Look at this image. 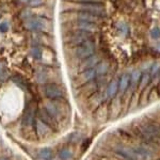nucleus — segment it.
Segmentation results:
<instances>
[{
	"label": "nucleus",
	"mask_w": 160,
	"mask_h": 160,
	"mask_svg": "<svg viewBox=\"0 0 160 160\" xmlns=\"http://www.w3.org/2000/svg\"><path fill=\"white\" fill-rule=\"evenodd\" d=\"M64 12L66 11H82L89 12L99 17H105L106 12L102 3H91V2H75L68 1L64 2L62 6Z\"/></svg>",
	"instance_id": "f257e3e1"
},
{
	"label": "nucleus",
	"mask_w": 160,
	"mask_h": 160,
	"mask_svg": "<svg viewBox=\"0 0 160 160\" xmlns=\"http://www.w3.org/2000/svg\"><path fill=\"white\" fill-rule=\"evenodd\" d=\"M137 130L138 135L148 143H157L160 140V126L156 123H142Z\"/></svg>",
	"instance_id": "f03ea898"
},
{
	"label": "nucleus",
	"mask_w": 160,
	"mask_h": 160,
	"mask_svg": "<svg viewBox=\"0 0 160 160\" xmlns=\"http://www.w3.org/2000/svg\"><path fill=\"white\" fill-rule=\"evenodd\" d=\"M90 40H93V33L80 30H71L64 37V42L69 47H76V46Z\"/></svg>",
	"instance_id": "7ed1b4c3"
},
{
	"label": "nucleus",
	"mask_w": 160,
	"mask_h": 160,
	"mask_svg": "<svg viewBox=\"0 0 160 160\" xmlns=\"http://www.w3.org/2000/svg\"><path fill=\"white\" fill-rule=\"evenodd\" d=\"M73 55L75 58L79 59V60H83V59L88 58V57L92 56L95 53L96 50V46L93 40L87 41V42L80 44V45L73 47Z\"/></svg>",
	"instance_id": "20e7f679"
},
{
	"label": "nucleus",
	"mask_w": 160,
	"mask_h": 160,
	"mask_svg": "<svg viewBox=\"0 0 160 160\" xmlns=\"http://www.w3.org/2000/svg\"><path fill=\"white\" fill-rule=\"evenodd\" d=\"M71 30H80V31H87V32L95 33L98 31V26L95 22H84V20H73L71 22Z\"/></svg>",
	"instance_id": "39448f33"
},
{
	"label": "nucleus",
	"mask_w": 160,
	"mask_h": 160,
	"mask_svg": "<svg viewBox=\"0 0 160 160\" xmlns=\"http://www.w3.org/2000/svg\"><path fill=\"white\" fill-rule=\"evenodd\" d=\"M44 92L45 95L50 99H61L63 98L64 93L62 91V89L59 86H57L55 83H48L46 84L44 88Z\"/></svg>",
	"instance_id": "423d86ee"
},
{
	"label": "nucleus",
	"mask_w": 160,
	"mask_h": 160,
	"mask_svg": "<svg viewBox=\"0 0 160 160\" xmlns=\"http://www.w3.org/2000/svg\"><path fill=\"white\" fill-rule=\"evenodd\" d=\"M99 62H100V56L94 53V55L88 57V58L83 59V60L81 61V63L79 64V71L83 72V71H86V69L95 68Z\"/></svg>",
	"instance_id": "0eeeda50"
},
{
	"label": "nucleus",
	"mask_w": 160,
	"mask_h": 160,
	"mask_svg": "<svg viewBox=\"0 0 160 160\" xmlns=\"http://www.w3.org/2000/svg\"><path fill=\"white\" fill-rule=\"evenodd\" d=\"M95 77H97L96 69H95V68L86 69V71H83V72H80V75L78 77V82H79V84L88 83V82L94 80Z\"/></svg>",
	"instance_id": "6e6552de"
},
{
	"label": "nucleus",
	"mask_w": 160,
	"mask_h": 160,
	"mask_svg": "<svg viewBox=\"0 0 160 160\" xmlns=\"http://www.w3.org/2000/svg\"><path fill=\"white\" fill-rule=\"evenodd\" d=\"M45 110L55 120H59L62 117V112L60 110V107L56 104L55 102H49L45 105Z\"/></svg>",
	"instance_id": "1a4fd4ad"
},
{
	"label": "nucleus",
	"mask_w": 160,
	"mask_h": 160,
	"mask_svg": "<svg viewBox=\"0 0 160 160\" xmlns=\"http://www.w3.org/2000/svg\"><path fill=\"white\" fill-rule=\"evenodd\" d=\"M118 91V80L114 79L109 83L107 90H106V98H112L117 95Z\"/></svg>",
	"instance_id": "9d476101"
},
{
	"label": "nucleus",
	"mask_w": 160,
	"mask_h": 160,
	"mask_svg": "<svg viewBox=\"0 0 160 160\" xmlns=\"http://www.w3.org/2000/svg\"><path fill=\"white\" fill-rule=\"evenodd\" d=\"M115 153L128 160H136L137 159V156H136V154L133 153L132 149H128L126 148H118L115 149Z\"/></svg>",
	"instance_id": "9b49d317"
},
{
	"label": "nucleus",
	"mask_w": 160,
	"mask_h": 160,
	"mask_svg": "<svg viewBox=\"0 0 160 160\" xmlns=\"http://www.w3.org/2000/svg\"><path fill=\"white\" fill-rule=\"evenodd\" d=\"M35 127H37V131H38V136H41V137H45L50 132V127L45 122H43L42 120L37 121Z\"/></svg>",
	"instance_id": "f8f14e48"
},
{
	"label": "nucleus",
	"mask_w": 160,
	"mask_h": 160,
	"mask_svg": "<svg viewBox=\"0 0 160 160\" xmlns=\"http://www.w3.org/2000/svg\"><path fill=\"white\" fill-rule=\"evenodd\" d=\"M130 86V75L124 74L122 77L118 80V90L121 93H125L126 90L128 89V87Z\"/></svg>",
	"instance_id": "ddd939ff"
},
{
	"label": "nucleus",
	"mask_w": 160,
	"mask_h": 160,
	"mask_svg": "<svg viewBox=\"0 0 160 160\" xmlns=\"http://www.w3.org/2000/svg\"><path fill=\"white\" fill-rule=\"evenodd\" d=\"M41 120H42L43 122H45L48 126H49V127H53V126L56 125L55 118L51 117V115L45 109L41 111Z\"/></svg>",
	"instance_id": "4468645a"
},
{
	"label": "nucleus",
	"mask_w": 160,
	"mask_h": 160,
	"mask_svg": "<svg viewBox=\"0 0 160 160\" xmlns=\"http://www.w3.org/2000/svg\"><path fill=\"white\" fill-rule=\"evenodd\" d=\"M38 160H51L52 158V151L48 148L40 149L38 154Z\"/></svg>",
	"instance_id": "2eb2a0df"
},
{
	"label": "nucleus",
	"mask_w": 160,
	"mask_h": 160,
	"mask_svg": "<svg viewBox=\"0 0 160 160\" xmlns=\"http://www.w3.org/2000/svg\"><path fill=\"white\" fill-rule=\"evenodd\" d=\"M133 153L136 154V156L139 157H143V158H148L151 156V152L148 148H145V146H136L132 149Z\"/></svg>",
	"instance_id": "dca6fc26"
},
{
	"label": "nucleus",
	"mask_w": 160,
	"mask_h": 160,
	"mask_svg": "<svg viewBox=\"0 0 160 160\" xmlns=\"http://www.w3.org/2000/svg\"><path fill=\"white\" fill-rule=\"evenodd\" d=\"M95 69H96L97 76H102V75H105L108 72V69H109V63L106 62V61L99 62V63L96 65Z\"/></svg>",
	"instance_id": "f3484780"
},
{
	"label": "nucleus",
	"mask_w": 160,
	"mask_h": 160,
	"mask_svg": "<svg viewBox=\"0 0 160 160\" xmlns=\"http://www.w3.org/2000/svg\"><path fill=\"white\" fill-rule=\"evenodd\" d=\"M141 76H142V74L140 71H133V73L130 75V86L132 89H135L137 83L140 81Z\"/></svg>",
	"instance_id": "a211bd4d"
},
{
	"label": "nucleus",
	"mask_w": 160,
	"mask_h": 160,
	"mask_svg": "<svg viewBox=\"0 0 160 160\" xmlns=\"http://www.w3.org/2000/svg\"><path fill=\"white\" fill-rule=\"evenodd\" d=\"M72 156H73V153H72V151L68 148H63L60 153H59V157H60L61 160H68L72 158Z\"/></svg>",
	"instance_id": "6ab92c4d"
},
{
	"label": "nucleus",
	"mask_w": 160,
	"mask_h": 160,
	"mask_svg": "<svg viewBox=\"0 0 160 160\" xmlns=\"http://www.w3.org/2000/svg\"><path fill=\"white\" fill-rule=\"evenodd\" d=\"M151 81V75L148 73H145L141 76V79H140V88L141 89H144L146 86L148 84V82Z\"/></svg>",
	"instance_id": "aec40b11"
},
{
	"label": "nucleus",
	"mask_w": 160,
	"mask_h": 160,
	"mask_svg": "<svg viewBox=\"0 0 160 160\" xmlns=\"http://www.w3.org/2000/svg\"><path fill=\"white\" fill-rule=\"evenodd\" d=\"M33 121V113L31 111H28L27 113L24 115V118H22V124L25 126H29Z\"/></svg>",
	"instance_id": "412c9836"
},
{
	"label": "nucleus",
	"mask_w": 160,
	"mask_h": 160,
	"mask_svg": "<svg viewBox=\"0 0 160 160\" xmlns=\"http://www.w3.org/2000/svg\"><path fill=\"white\" fill-rule=\"evenodd\" d=\"M151 37H152V38H154V40H158V38H160V28L156 27V28H154V29H152Z\"/></svg>",
	"instance_id": "4be33fe9"
},
{
	"label": "nucleus",
	"mask_w": 160,
	"mask_h": 160,
	"mask_svg": "<svg viewBox=\"0 0 160 160\" xmlns=\"http://www.w3.org/2000/svg\"><path fill=\"white\" fill-rule=\"evenodd\" d=\"M159 72H160V64L158 63L154 64V66L152 68V76L153 77L157 76V75L159 74Z\"/></svg>",
	"instance_id": "5701e85b"
},
{
	"label": "nucleus",
	"mask_w": 160,
	"mask_h": 160,
	"mask_svg": "<svg viewBox=\"0 0 160 160\" xmlns=\"http://www.w3.org/2000/svg\"><path fill=\"white\" fill-rule=\"evenodd\" d=\"M75 2H91V3H102V0H69Z\"/></svg>",
	"instance_id": "b1692460"
},
{
	"label": "nucleus",
	"mask_w": 160,
	"mask_h": 160,
	"mask_svg": "<svg viewBox=\"0 0 160 160\" xmlns=\"http://www.w3.org/2000/svg\"><path fill=\"white\" fill-rule=\"evenodd\" d=\"M30 1V4L31 6H38V4H41V2H42V0H29Z\"/></svg>",
	"instance_id": "393cba45"
},
{
	"label": "nucleus",
	"mask_w": 160,
	"mask_h": 160,
	"mask_svg": "<svg viewBox=\"0 0 160 160\" xmlns=\"http://www.w3.org/2000/svg\"><path fill=\"white\" fill-rule=\"evenodd\" d=\"M0 160H9L8 158H0Z\"/></svg>",
	"instance_id": "a878e982"
},
{
	"label": "nucleus",
	"mask_w": 160,
	"mask_h": 160,
	"mask_svg": "<svg viewBox=\"0 0 160 160\" xmlns=\"http://www.w3.org/2000/svg\"><path fill=\"white\" fill-rule=\"evenodd\" d=\"M158 47H159V49H160V44H159V45H158Z\"/></svg>",
	"instance_id": "bb28decb"
},
{
	"label": "nucleus",
	"mask_w": 160,
	"mask_h": 160,
	"mask_svg": "<svg viewBox=\"0 0 160 160\" xmlns=\"http://www.w3.org/2000/svg\"><path fill=\"white\" fill-rule=\"evenodd\" d=\"M22 1H26V0H22Z\"/></svg>",
	"instance_id": "cd10ccee"
}]
</instances>
